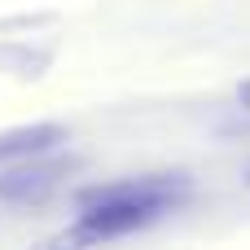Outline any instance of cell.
Masks as SVG:
<instances>
[{"label":"cell","instance_id":"obj_1","mask_svg":"<svg viewBox=\"0 0 250 250\" xmlns=\"http://www.w3.org/2000/svg\"><path fill=\"white\" fill-rule=\"evenodd\" d=\"M185 185L176 176H149V180H127V185H110V189H88L83 193V215L75 237H123L145 229L149 220H158L171 202H180Z\"/></svg>","mask_w":250,"mask_h":250},{"label":"cell","instance_id":"obj_2","mask_svg":"<svg viewBox=\"0 0 250 250\" xmlns=\"http://www.w3.org/2000/svg\"><path fill=\"white\" fill-rule=\"evenodd\" d=\"M40 158L44 154L4 163V171H0V202H44L57 189L62 167L57 163H40Z\"/></svg>","mask_w":250,"mask_h":250},{"label":"cell","instance_id":"obj_3","mask_svg":"<svg viewBox=\"0 0 250 250\" xmlns=\"http://www.w3.org/2000/svg\"><path fill=\"white\" fill-rule=\"evenodd\" d=\"M57 145H66V132L57 123L9 127V132H0V167L4 163H18V158H35V154H53Z\"/></svg>","mask_w":250,"mask_h":250},{"label":"cell","instance_id":"obj_4","mask_svg":"<svg viewBox=\"0 0 250 250\" xmlns=\"http://www.w3.org/2000/svg\"><path fill=\"white\" fill-rule=\"evenodd\" d=\"M246 180H250V171H246Z\"/></svg>","mask_w":250,"mask_h":250}]
</instances>
